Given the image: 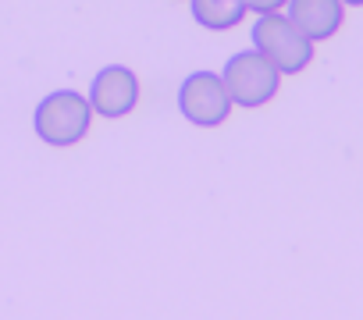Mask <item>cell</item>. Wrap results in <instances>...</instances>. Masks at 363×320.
Here are the masks:
<instances>
[{
    "label": "cell",
    "instance_id": "1",
    "mask_svg": "<svg viewBox=\"0 0 363 320\" xmlns=\"http://www.w3.org/2000/svg\"><path fill=\"white\" fill-rule=\"evenodd\" d=\"M93 121V107L89 96L75 93V89H54L47 93L36 110H33V128L47 146H75L86 139Z\"/></svg>",
    "mask_w": 363,
    "mask_h": 320
},
{
    "label": "cell",
    "instance_id": "2",
    "mask_svg": "<svg viewBox=\"0 0 363 320\" xmlns=\"http://www.w3.org/2000/svg\"><path fill=\"white\" fill-rule=\"evenodd\" d=\"M253 47L281 72V75H299L310 61H313V43L296 29V22L281 11L271 15H257L253 33H250Z\"/></svg>",
    "mask_w": 363,
    "mask_h": 320
},
{
    "label": "cell",
    "instance_id": "3",
    "mask_svg": "<svg viewBox=\"0 0 363 320\" xmlns=\"http://www.w3.org/2000/svg\"><path fill=\"white\" fill-rule=\"evenodd\" d=\"M221 79L228 86L232 103L235 107H250V110L253 107H264L267 100H274V93L281 86V72L257 47L232 54L225 61V68H221Z\"/></svg>",
    "mask_w": 363,
    "mask_h": 320
},
{
    "label": "cell",
    "instance_id": "4",
    "mask_svg": "<svg viewBox=\"0 0 363 320\" xmlns=\"http://www.w3.org/2000/svg\"><path fill=\"white\" fill-rule=\"evenodd\" d=\"M178 110L196 128H218L232 114L228 86L218 72H193L178 86Z\"/></svg>",
    "mask_w": 363,
    "mask_h": 320
},
{
    "label": "cell",
    "instance_id": "5",
    "mask_svg": "<svg viewBox=\"0 0 363 320\" xmlns=\"http://www.w3.org/2000/svg\"><path fill=\"white\" fill-rule=\"evenodd\" d=\"M139 103V79L125 64H107L89 82V107L100 118H125Z\"/></svg>",
    "mask_w": 363,
    "mask_h": 320
},
{
    "label": "cell",
    "instance_id": "6",
    "mask_svg": "<svg viewBox=\"0 0 363 320\" xmlns=\"http://www.w3.org/2000/svg\"><path fill=\"white\" fill-rule=\"evenodd\" d=\"M289 18L310 43H324L342 29L345 4L342 0H289Z\"/></svg>",
    "mask_w": 363,
    "mask_h": 320
},
{
    "label": "cell",
    "instance_id": "7",
    "mask_svg": "<svg viewBox=\"0 0 363 320\" xmlns=\"http://www.w3.org/2000/svg\"><path fill=\"white\" fill-rule=\"evenodd\" d=\"M196 25L211 29V33H225L235 29L246 15H250V0H189Z\"/></svg>",
    "mask_w": 363,
    "mask_h": 320
},
{
    "label": "cell",
    "instance_id": "8",
    "mask_svg": "<svg viewBox=\"0 0 363 320\" xmlns=\"http://www.w3.org/2000/svg\"><path fill=\"white\" fill-rule=\"evenodd\" d=\"M281 8H289V0H250L253 15H271V11H281Z\"/></svg>",
    "mask_w": 363,
    "mask_h": 320
},
{
    "label": "cell",
    "instance_id": "9",
    "mask_svg": "<svg viewBox=\"0 0 363 320\" xmlns=\"http://www.w3.org/2000/svg\"><path fill=\"white\" fill-rule=\"evenodd\" d=\"M345 8H363V0H342Z\"/></svg>",
    "mask_w": 363,
    "mask_h": 320
}]
</instances>
